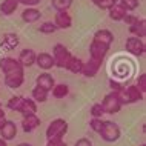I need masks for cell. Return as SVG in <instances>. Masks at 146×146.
I'll return each mask as SVG.
<instances>
[{
  "instance_id": "1",
  "label": "cell",
  "mask_w": 146,
  "mask_h": 146,
  "mask_svg": "<svg viewBox=\"0 0 146 146\" xmlns=\"http://www.w3.org/2000/svg\"><path fill=\"white\" fill-rule=\"evenodd\" d=\"M6 108L22 114V115H25V114H37V103L33 98H26L23 96L11 97L6 103Z\"/></svg>"
},
{
  "instance_id": "2",
  "label": "cell",
  "mask_w": 146,
  "mask_h": 146,
  "mask_svg": "<svg viewBox=\"0 0 146 146\" xmlns=\"http://www.w3.org/2000/svg\"><path fill=\"white\" fill-rule=\"evenodd\" d=\"M68 121L65 120V118H54L52 121L48 125V128H46V139L51 140V139H63V137L66 135V132H68Z\"/></svg>"
},
{
  "instance_id": "3",
  "label": "cell",
  "mask_w": 146,
  "mask_h": 146,
  "mask_svg": "<svg viewBox=\"0 0 146 146\" xmlns=\"http://www.w3.org/2000/svg\"><path fill=\"white\" fill-rule=\"evenodd\" d=\"M98 135H100L105 141H108V143H114V141H117L121 137V129L115 121L103 120V126H102Z\"/></svg>"
},
{
  "instance_id": "4",
  "label": "cell",
  "mask_w": 146,
  "mask_h": 146,
  "mask_svg": "<svg viewBox=\"0 0 146 146\" xmlns=\"http://www.w3.org/2000/svg\"><path fill=\"white\" fill-rule=\"evenodd\" d=\"M102 108H103V112L105 114H109V115H112V114H117L120 112V109L123 108V103H121V98H120V94L117 92H109L106 94L103 102H102Z\"/></svg>"
},
{
  "instance_id": "5",
  "label": "cell",
  "mask_w": 146,
  "mask_h": 146,
  "mask_svg": "<svg viewBox=\"0 0 146 146\" xmlns=\"http://www.w3.org/2000/svg\"><path fill=\"white\" fill-rule=\"evenodd\" d=\"M120 98H121V103L125 105H132L137 103V102H141L145 98V94H141L139 89H137L135 85H129L125 86L123 91L120 92Z\"/></svg>"
},
{
  "instance_id": "6",
  "label": "cell",
  "mask_w": 146,
  "mask_h": 146,
  "mask_svg": "<svg viewBox=\"0 0 146 146\" xmlns=\"http://www.w3.org/2000/svg\"><path fill=\"white\" fill-rule=\"evenodd\" d=\"M71 51L66 48L62 43H56L52 48V57H54V63H56L57 68H65L68 60L71 58Z\"/></svg>"
},
{
  "instance_id": "7",
  "label": "cell",
  "mask_w": 146,
  "mask_h": 146,
  "mask_svg": "<svg viewBox=\"0 0 146 146\" xmlns=\"http://www.w3.org/2000/svg\"><path fill=\"white\" fill-rule=\"evenodd\" d=\"M125 49L128 51L129 54H132V56L141 57L145 54V51H146V45H145V42L141 40V38L131 35V37H128L126 42H125Z\"/></svg>"
},
{
  "instance_id": "8",
  "label": "cell",
  "mask_w": 146,
  "mask_h": 146,
  "mask_svg": "<svg viewBox=\"0 0 146 146\" xmlns=\"http://www.w3.org/2000/svg\"><path fill=\"white\" fill-rule=\"evenodd\" d=\"M25 82V69H17L13 72L5 74V85L11 89H17L20 88Z\"/></svg>"
},
{
  "instance_id": "9",
  "label": "cell",
  "mask_w": 146,
  "mask_h": 146,
  "mask_svg": "<svg viewBox=\"0 0 146 146\" xmlns=\"http://www.w3.org/2000/svg\"><path fill=\"white\" fill-rule=\"evenodd\" d=\"M102 65H103V60H97V58H92L89 57L88 62H83V69H82V76L88 77V78H92L96 77L100 71Z\"/></svg>"
},
{
  "instance_id": "10",
  "label": "cell",
  "mask_w": 146,
  "mask_h": 146,
  "mask_svg": "<svg viewBox=\"0 0 146 146\" xmlns=\"http://www.w3.org/2000/svg\"><path fill=\"white\" fill-rule=\"evenodd\" d=\"M15 135H17V125H15V121L6 118V121L0 126V139H3L5 141H11L15 139Z\"/></svg>"
},
{
  "instance_id": "11",
  "label": "cell",
  "mask_w": 146,
  "mask_h": 146,
  "mask_svg": "<svg viewBox=\"0 0 146 146\" xmlns=\"http://www.w3.org/2000/svg\"><path fill=\"white\" fill-rule=\"evenodd\" d=\"M52 23L56 25L57 29H68L72 26V17H71L68 11H57Z\"/></svg>"
},
{
  "instance_id": "12",
  "label": "cell",
  "mask_w": 146,
  "mask_h": 146,
  "mask_svg": "<svg viewBox=\"0 0 146 146\" xmlns=\"http://www.w3.org/2000/svg\"><path fill=\"white\" fill-rule=\"evenodd\" d=\"M40 123L42 121L37 117V114H25L22 118V129H23V132L29 134V132L35 131L40 126Z\"/></svg>"
},
{
  "instance_id": "13",
  "label": "cell",
  "mask_w": 146,
  "mask_h": 146,
  "mask_svg": "<svg viewBox=\"0 0 146 146\" xmlns=\"http://www.w3.org/2000/svg\"><path fill=\"white\" fill-rule=\"evenodd\" d=\"M108 52H109V46L102 45V43H98L96 40L91 42V45H89V57L97 58V60H105V57H106Z\"/></svg>"
},
{
  "instance_id": "14",
  "label": "cell",
  "mask_w": 146,
  "mask_h": 146,
  "mask_svg": "<svg viewBox=\"0 0 146 146\" xmlns=\"http://www.w3.org/2000/svg\"><path fill=\"white\" fill-rule=\"evenodd\" d=\"M35 57H37V52H35L34 49H31V48H26V49L20 51L17 60L23 68H31L33 65H35Z\"/></svg>"
},
{
  "instance_id": "15",
  "label": "cell",
  "mask_w": 146,
  "mask_h": 146,
  "mask_svg": "<svg viewBox=\"0 0 146 146\" xmlns=\"http://www.w3.org/2000/svg\"><path fill=\"white\" fill-rule=\"evenodd\" d=\"M35 65L43 71H49V69H52L54 66H56V63H54L52 54L40 52V54H37V57H35Z\"/></svg>"
},
{
  "instance_id": "16",
  "label": "cell",
  "mask_w": 146,
  "mask_h": 146,
  "mask_svg": "<svg viewBox=\"0 0 146 146\" xmlns=\"http://www.w3.org/2000/svg\"><path fill=\"white\" fill-rule=\"evenodd\" d=\"M0 69L3 71V74H8V72H13V71L25 69V68L19 63L17 58H14V57H2L0 58Z\"/></svg>"
},
{
  "instance_id": "17",
  "label": "cell",
  "mask_w": 146,
  "mask_h": 146,
  "mask_svg": "<svg viewBox=\"0 0 146 146\" xmlns=\"http://www.w3.org/2000/svg\"><path fill=\"white\" fill-rule=\"evenodd\" d=\"M19 43H20V38H19V35L15 33H6L3 35L2 42H0V46H2L3 49H8V51H13L19 46Z\"/></svg>"
},
{
  "instance_id": "18",
  "label": "cell",
  "mask_w": 146,
  "mask_h": 146,
  "mask_svg": "<svg viewBox=\"0 0 146 146\" xmlns=\"http://www.w3.org/2000/svg\"><path fill=\"white\" fill-rule=\"evenodd\" d=\"M54 85H56V80H54V77L49 72H42L35 78V86H40V88L46 89L48 92H51Z\"/></svg>"
},
{
  "instance_id": "19",
  "label": "cell",
  "mask_w": 146,
  "mask_h": 146,
  "mask_svg": "<svg viewBox=\"0 0 146 146\" xmlns=\"http://www.w3.org/2000/svg\"><path fill=\"white\" fill-rule=\"evenodd\" d=\"M40 17H42V13H40V9L35 8V6L25 8V9L22 11V20L25 23H35V22L40 20Z\"/></svg>"
},
{
  "instance_id": "20",
  "label": "cell",
  "mask_w": 146,
  "mask_h": 146,
  "mask_svg": "<svg viewBox=\"0 0 146 146\" xmlns=\"http://www.w3.org/2000/svg\"><path fill=\"white\" fill-rule=\"evenodd\" d=\"M92 40H96L98 43H102V45H106V46L111 48V45L114 42V34L109 29H98V31H96Z\"/></svg>"
},
{
  "instance_id": "21",
  "label": "cell",
  "mask_w": 146,
  "mask_h": 146,
  "mask_svg": "<svg viewBox=\"0 0 146 146\" xmlns=\"http://www.w3.org/2000/svg\"><path fill=\"white\" fill-rule=\"evenodd\" d=\"M108 14H109V19H111V20L121 22V20L126 17V14H129V13L120 5V3H115V5H112V6L108 9Z\"/></svg>"
},
{
  "instance_id": "22",
  "label": "cell",
  "mask_w": 146,
  "mask_h": 146,
  "mask_svg": "<svg viewBox=\"0 0 146 146\" xmlns=\"http://www.w3.org/2000/svg\"><path fill=\"white\" fill-rule=\"evenodd\" d=\"M65 69H68L69 72H72V74H82L83 60L76 57V56H71V58L68 60V63H66V66H65Z\"/></svg>"
},
{
  "instance_id": "23",
  "label": "cell",
  "mask_w": 146,
  "mask_h": 146,
  "mask_svg": "<svg viewBox=\"0 0 146 146\" xmlns=\"http://www.w3.org/2000/svg\"><path fill=\"white\" fill-rule=\"evenodd\" d=\"M128 28H129V33H131L134 37H139V38H141V40L145 38V35H146V22L143 20V19H140L135 25L128 26Z\"/></svg>"
},
{
  "instance_id": "24",
  "label": "cell",
  "mask_w": 146,
  "mask_h": 146,
  "mask_svg": "<svg viewBox=\"0 0 146 146\" xmlns=\"http://www.w3.org/2000/svg\"><path fill=\"white\" fill-rule=\"evenodd\" d=\"M19 8V2L17 0H3L0 3V13L3 15H13Z\"/></svg>"
},
{
  "instance_id": "25",
  "label": "cell",
  "mask_w": 146,
  "mask_h": 146,
  "mask_svg": "<svg viewBox=\"0 0 146 146\" xmlns=\"http://www.w3.org/2000/svg\"><path fill=\"white\" fill-rule=\"evenodd\" d=\"M48 91L46 89H43V88H40V86H35V88L31 91V98L35 102V103H45L46 100H48Z\"/></svg>"
},
{
  "instance_id": "26",
  "label": "cell",
  "mask_w": 146,
  "mask_h": 146,
  "mask_svg": "<svg viewBox=\"0 0 146 146\" xmlns=\"http://www.w3.org/2000/svg\"><path fill=\"white\" fill-rule=\"evenodd\" d=\"M51 92H52V97L54 98H65V97H68V94H69V86L66 85V83H56L52 86V89H51Z\"/></svg>"
},
{
  "instance_id": "27",
  "label": "cell",
  "mask_w": 146,
  "mask_h": 146,
  "mask_svg": "<svg viewBox=\"0 0 146 146\" xmlns=\"http://www.w3.org/2000/svg\"><path fill=\"white\" fill-rule=\"evenodd\" d=\"M51 5L56 11H68L72 5V0H51Z\"/></svg>"
},
{
  "instance_id": "28",
  "label": "cell",
  "mask_w": 146,
  "mask_h": 146,
  "mask_svg": "<svg viewBox=\"0 0 146 146\" xmlns=\"http://www.w3.org/2000/svg\"><path fill=\"white\" fill-rule=\"evenodd\" d=\"M56 31H57V28L52 22H43L38 26V33H42V34H54Z\"/></svg>"
},
{
  "instance_id": "29",
  "label": "cell",
  "mask_w": 146,
  "mask_h": 146,
  "mask_svg": "<svg viewBox=\"0 0 146 146\" xmlns=\"http://www.w3.org/2000/svg\"><path fill=\"white\" fill-rule=\"evenodd\" d=\"M89 114H91V118H102L105 112H103V108H102L100 103H94L89 109Z\"/></svg>"
},
{
  "instance_id": "30",
  "label": "cell",
  "mask_w": 146,
  "mask_h": 146,
  "mask_svg": "<svg viewBox=\"0 0 146 146\" xmlns=\"http://www.w3.org/2000/svg\"><path fill=\"white\" fill-rule=\"evenodd\" d=\"M120 5L123 6L125 9L129 13V11H134V9H137L140 3H139V0H121V2H120Z\"/></svg>"
},
{
  "instance_id": "31",
  "label": "cell",
  "mask_w": 146,
  "mask_h": 146,
  "mask_svg": "<svg viewBox=\"0 0 146 146\" xmlns=\"http://www.w3.org/2000/svg\"><path fill=\"white\" fill-rule=\"evenodd\" d=\"M135 86H137V89H139L141 94H145V92H146V74H145V72H141L140 76L137 77Z\"/></svg>"
},
{
  "instance_id": "32",
  "label": "cell",
  "mask_w": 146,
  "mask_h": 146,
  "mask_svg": "<svg viewBox=\"0 0 146 146\" xmlns=\"http://www.w3.org/2000/svg\"><path fill=\"white\" fill-rule=\"evenodd\" d=\"M102 126H103V118H91L89 120V128L92 129L94 132H100Z\"/></svg>"
},
{
  "instance_id": "33",
  "label": "cell",
  "mask_w": 146,
  "mask_h": 146,
  "mask_svg": "<svg viewBox=\"0 0 146 146\" xmlns=\"http://www.w3.org/2000/svg\"><path fill=\"white\" fill-rule=\"evenodd\" d=\"M109 88H111V91H112V92H117V94H120L121 91H123L125 85L121 83V82H118V80H114V78H111V80H109Z\"/></svg>"
},
{
  "instance_id": "34",
  "label": "cell",
  "mask_w": 146,
  "mask_h": 146,
  "mask_svg": "<svg viewBox=\"0 0 146 146\" xmlns=\"http://www.w3.org/2000/svg\"><path fill=\"white\" fill-rule=\"evenodd\" d=\"M91 2H92L97 8H100V9H109V8L114 5L111 0H91Z\"/></svg>"
},
{
  "instance_id": "35",
  "label": "cell",
  "mask_w": 146,
  "mask_h": 146,
  "mask_svg": "<svg viewBox=\"0 0 146 146\" xmlns=\"http://www.w3.org/2000/svg\"><path fill=\"white\" fill-rule=\"evenodd\" d=\"M139 20H140V19L137 17V15H134V14H126V17H125L121 22L126 23L128 26H132V25H135V23L139 22Z\"/></svg>"
},
{
  "instance_id": "36",
  "label": "cell",
  "mask_w": 146,
  "mask_h": 146,
  "mask_svg": "<svg viewBox=\"0 0 146 146\" xmlns=\"http://www.w3.org/2000/svg\"><path fill=\"white\" fill-rule=\"evenodd\" d=\"M19 5H25L26 8H33V6H37L42 0H17Z\"/></svg>"
},
{
  "instance_id": "37",
  "label": "cell",
  "mask_w": 146,
  "mask_h": 146,
  "mask_svg": "<svg viewBox=\"0 0 146 146\" xmlns=\"http://www.w3.org/2000/svg\"><path fill=\"white\" fill-rule=\"evenodd\" d=\"M45 146H66V143L63 141V139H51L46 141Z\"/></svg>"
},
{
  "instance_id": "38",
  "label": "cell",
  "mask_w": 146,
  "mask_h": 146,
  "mask_svg": "<svg viewBox=\"0 0 146 146\" xmlns=\"http://www.w3.org/2000/svg\"><path fill=\"white\" fill-rule=\"evenodd\" d=\"M74 146H92V141L89 139H86V137H82V139H78L76 143H74Z\"/></svg>"
},
{
  "instance_id": "39",
  "label": "cell",
  "mask_w": 146,
  "mask_h": 146,
  "mask_svg": "<svg viewBox=\"0 0 146 146\" xmlns=\"http://www.w3.org/2000/svg\"><path fill=\"white\" fill-rule=\"evenodd\" d=\"M5 121H6V112H5V109H3V106H2V102H0V126L5 123Z\"/></svg>"
},
{
  "instance_id": "40",
  "label": "cell",
  "mask_w": 146,
  "mask_h": 146,
  "mask_svg": "<svg viewBox=\"0 0 146 146\" xmlns=\"http://www.w3.org/2000/svg\"><path fill=\"white\" fill-rule=\"evenodd\" d=\"M0 146H8V141H5L3 139H0Z\"/></svg>"
},
{
  "instance_id": "41",
  "label": "cell",
  "mask_w": 146,
  "mask_h": 146,
  "mask_svg": "<svg viewBox=\"0 0 146 146\" xmlns=\"http://www.w3.org/2000/svg\"><path fill=\"white\" fill-rule=\"evenodd\" d=\"M17 146H33V145H29V143H20V145H17Z\"/></svg>"
},
{
  "instance_id": "42",
  "label": "cell",
  "mask_w": 146,
  "mask_h": 146,
  "mask_svg": "<svg viewBox=\"0 0 146 146\" xmlns=\"http://www.w3.org/2000/svg\"><path fill=\"white\" fill-rule=\"evenodd\" d=\"M111 2L114 3V5H115V3H120V2H121V0H111Z\"/></svg>"
},
{
  "instance_id": "43",
  "label": "cell",
  "mask_w": 146,
  "mask_h": 146,
  "mask_svg": "<svg viewBox=\"0 0 146 146\" xmlns=\"http://www.w3.org/2000/svg\"><path fill=\"white\" fill-rule=\"evenodd\" d=\"M140 146H146V145H145V143H141V145H140Z\"/></svg>"
}]
</instances>
